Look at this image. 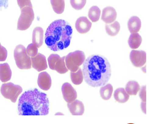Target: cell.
Masks as SVG:
<instances>
[{
    "label": "cell",
    "instance_id": "cell-1",
    "mask_svg": "<svg viewBox=\"0 0 156 124\" xmlns=\"http://www.w3.org/2000/svg\"><path fill=\"white\" fill-rule=\"evenodd\" d=\"M83 73L88 85L93 87L103 86L108 83L112 75L111 65L105 57L94 54L85 60Z\"/></svg>",
    "mask_w": 156,
    "mask_h": 124
},
{
    "label": "cell",
    "instance_id": "cell-2",
    "mask_svg": "<svg viewBox=\"0 0 156 124\" xmlns=\"http://www.w3.org/2000/svg\"><path fill=\"white\" fill-rule=\"evenodd\" d=\"M47 95L37 89L28 90L21 96L18 103L21 115H46L49 110Z\"/></svg>",
    "mask_w": 156,
    "mask_h": 124
},
{
    "label": "cell",
    "instance_id": "cell-3",
    "mask_svg": "<svg viewBox=\"0 0 156 124\" xmlns=\"http://www.w3.org/2000/svg\"><path fill=\"white\" fill-rule=\"evenodd\" d=\"M73 29L69 23L63 19L54 21L47 28L45 42L53 51L63 50L70 44Z\"/></svg>",
    "mask_w": 156,
    "mask_h": 124
},
{
    "label": "cell",
    "instance_id": "cell-4",
    "mask_svg": "<svg viewBox=\"0 0 156 124\" xmlns=\"http://www.w3.org/2000/svg\"><path fill=\"white\" fill-rule=\"evenodd\" d=\"M14 57L16 64L19 69H29L32 68L31 58L28 55L23 45L20 44L16 46L14 51Z\"/></svg>",
    "mask_w": 156,
    "mask_h": 124
},
{
    "label": "cell",
    "instance_id": "cell-5",
    "mask_svg": "<svg viewBox=\"0 0 156 124\" xmlns=\"http://www.w3.org/2000/svg\"><path fill=\"white\" fill-rule=\"evenodd\" d=\"M85 58V53L83 51L77 50L71 52L66 56V66L69 70L71 72H75L83 64Z\"/></svg>",
    "mask_w": 156,
    "mask_h": 124
},
{
    "label": "cell",
    "instance_id": "cell-6",
    "mask_svg": "<svg viewBox=\"0 0 156 124\" xmlns=\"http://www.w3.org/2000/svg\"><path fill=\"white\" fill-rule=\"evenodd\" d=\"M21 15L18 19L17 30L25 31L29 28L34 18L33 8L27 6L21 10Z\"/></svg>",
    "mask_w": 156,
    "mask_h": 124
},
{
    "label": "cell",
    "instance_id": "cell-7",
    "mask_svg": "<svg viewBox=\"0 0 156 124\" xmlns=\"http://www.w3.org/2000/svg\"><path fill=\"white\" fill-rule=\"evenodd\" d=\"M23 91V88L20 86L9 82L4 83L1 87V92L3 97L10 100L12 103L17 101L18 97Z\"/></svg>",
    "mask_w": 156,
    "mask_h": 124
},
{
    "label": "cell",
    "instance_id": "cell-8",
    "mask_svg": "<svg viewBox=\"0 0 156 124\" xmlns=\"http://www.w3.org/2000/svg\"><path fill=\"white\" fill-rule=\"evenodd\" d=\"M65 58V56L61 57L58 54H51L48 58L50 68L52 70L56 71L61 74L67 73L69 69L66 66Z\"/></svg>",
    "mask_w": 156,
    "mask_h": 124
},
{
    "label": "cell",
    "instance_id": "cell-9",
    "mask_svg": "<svg viewBox=\"0 0 156 124\" xmlns=\"http://www.w3.org/2000/svg\"><path fill=\"white\" fill-rule=\"evenodd\" d=\"M130 58L133 65L137 68H140L146 62V53L141 50H132L130 52Z\"/></svg>",
    "mask_w": 156,
    "mask_h": 124
},
{
    "label": "cell",
    "instance_id": "cell-10",
    "mask_svg": "<svg viewBox=\"0 0 156 124\" xmlns=\"http://www.w3.org/2000/svg\"><path fill=\"white\" fill-rule=\"evenodd\" d=\"M62 94L65 101L68 103L72 102L77 98V93L70 83H64L61 88Z\"/></svg>",
    "mask_w": 156,
    "mask_h": 124
},
{
    "label": "cell",
    "instance_id": "cell-11",
    "mask_svg": "<svg viewBox=\"0 0 156 124\" xmlns=\"http://www.w3.org/2000/svg\"><path fill=\"white\" fill-rule=\"evenodd\" d=\"M32 66L37 71L41 72L48 68L46 57L41 53H38L36 56L31 57Z\"/></svg>",
    "mask_w": 156,
    "mask_h": 124
},
{
    "label": "cell",
    "instance_id": "cell-12",
    "mask_svg": "<svg viewBox=\"0 0 156 124\" xmlns=\"http://www.w3.org/2000/svg\"><path fill=\"white\" fill-rule=\"evenodd\" d=\"M92 23L86 17L78 18L76 23V28L77 32L82 34L88 32L92 27Z\"/></svg>",
    "mask_w": 156,
    "mask_h": 124
},
{
    "label": "cell",
    "instance_id": "cell-13",
    "mask_svg": "<svg viewBox=\"0 0 156 124\" xmlns=\"http://www.w3.org/2000/svg\"><path fill=\"white\" fill-rule=\"evenodd\" d=\"M39 87L44 91H48L51 87L52 81L50 75L46 72L39 74L37 80Z\"/></svg>",
    "mask_w": 156,
    "mask_h": 124
},
{
    "label": "cell",
    "instance_id": "cell-14",
    "mask_svg": "<svg viewBox=\"0 0 156 124\" xmlns=\"http://www.w3.org/2000/svg\"><path fill=\"white\" fill-rule=\"evenodd\" d=\"M117 12L112 7H107L102 10L101 19L107 24H110L115 21L117 17Z\"/></svg>",
    "mask_w": 156,
    "mask_h": 124
},
{
    "label": "cell",
    "instance_id": "cell-15",
    "mask_svg": "<svg viewBox=\"0 0 156 124\" xmlns=\"http://www.w3.org/2000/svg\"><path fill=\"white\" fill-rule=\"evenodd\" d=\"M68 108L73 115H82L85 112V107L82 102L78 100H75L72 102L68 103Z\"/></svg>",
    "mask_w": 156,
    "mask_h": 124
},
{
    "label": "cell",
    "instance_id": "cell-16",
    "mask_svg": "<svg viewBox=\"0 0 156 124\" xmlns=\"http://www.w3.org/2000/svg\"><path fill=\"white\" fill-rule=\"evenodd\" d=\"M44 32L42 28L37 27L33 30L32 33V44L38 48L41 47L44 42Z\"/></svg>",
    "mask_w": 156,
    "mask_h": 124
},
{
    "label": "cell",
    "instance_id": "cell-17",
    "mask_svg": "<svg viewBox=\"0 0 156 124\" xmlns=\"http://www.w3.org/2000/svg\"><path fill=\"white\" fill-rule=\"evenodd\" d=\"M12 76V71L9 64H0V80L5 83L10 80Z\"/></svg>",
    "mask_w": 156,
    "mask_h": 124
},
{
    "label": "cell",
    "instance_id": "cell-18",
    "mask_svg": "<svg viewBox=\"0 0 156 124\" xmlns=\"http://www.w3.org/2000/svg\"><path fill=\"white\" fill-rule=\"evenodd\" d=\"M128 29L131 34L137 33L141 27V21L137 16H133L129 19L128 23Z\"/></svg>",
    "mask_w": 156,
    "mask_h": 124
},
{
    "label": "cell",
    "instance_id": "cell-19",
    "mask_svg": "<svg viewBox=\"0 0 156 124\" xmlns=\"http://www.w3.org/2000/svg\"><path fill=\"white\" fill-rule=\"evenodd\" d=\"M114 98L118 102L124 104L129 100L130 96L124 88H120L115 90Z\"/></svg>",
    "mask_w": 156,
    "mask_h": 124
},
{
    "label": "cell",
    "instance_id": "cell-20",
    "mask_svg": "<svg viewBox=\"0 0 156 124\" xmlns=\"http://www.w3.org/2000/svg\"><path fill=\"white\" fill-rule=\"evenodd\" d=\"M142 42V38L137 33L131 34L128 41V43L130 48L133 49L138 48Z\"/></svg>",
    "mask_w": 156,
    "mask_h": 124
},
{
    "label": "cell",
    "instance_id": "cell-21",
    "mask_svg": "<svg viewBox=\"0 0 156 124\" xmlns=\"http://www.w3.org/2000/svg\"><path fill=\"white\" fill-rule=\"evenodd\" d=\"M120 25L118 21H115L112 24L105 25V30L108 35L115 37L118 34L120 30Z\"/></svg>",
    "mask_w": 156,
    "mask_h": 124
},
{
    "label": "cell",
    "instance_id": "cell-22",
    "mask_svg": "<svg viewBox=\"0 0 156 124\" xmlns=\"http://www.w3.org/2000/svg\"><path fill=\"white\" fill-rule=\"evenodd\" d=\"M140 86L137 82L130 81L126 85V91L129 95H136L140 90Z\"/></svg>",
    "mask_w": 156,
    "mask_h": 124
},
{
    "label": "cell",
    "instance_id": "cell-23",
    "mask_svg": "<svg viewBox=\"0 0 156 124\" xmlns=\"http://www.w3.org/2000/svg\"><path fill=\"white\" fill-rule=\"evenodd\" d=\"M113 87L112 84H105L100 89V94L101 98L104 100L107 101L110 99L112 94Z\"/></svg>",
    "mask_w": 156,
    "mask_h": 124
},
{
    "label": "cell",
    "instance_id": "cell-24",
    "mask_svg": "<svg viewBox=\"0 0 156 124\" xmlns=\"http://www.w3.org/2000/svg\"><path fill=\"white\" fill-rule=\"evenodd\" d=\"M54 11L58 14L63 13L65 7L64 0H50Z\"/></svg>",
    "mask_w": 156,
    "mask_h": 124
},
{
    "label": "cell",
    "instance_id": "cell-25",
    "mask_svg": "<svg viewBox=\"0 0 156 124\" xmlns=\"http://www.w3.org/2000/svg\"><path fill=\"white\" fill-rule=\"evenodd\" d=\"M70 78L72 82L75 85H80L82 84L84 79L83 71L79 68L76 72L70 73Z\"/></svg>",
    "mask_w": 156,
    "mask_h": 124
},
{
    "label": "cell",
    "instance_id": "cell-26",
    "mask_svg": "<svg viewBox=\"0 0 156 124\" xmlns=\"http://www.w3.org/2000/svg\"><path fill=\"white\" fill-rule=\"evenodd\" d=\"M101 16V10L97 6H93L90 9L88 17L93 23L98 21Z\"/></svg>",
    "mask_w": 156,
    "mask_h": 124
},
{
    "label": "cell",
    "instance_id": "cell-27",
    "mask_svg": "<svg viewBox=\"0 0 156 124\" xmlns=\"http://www.w3.org/2000/svg\"><path fill=\"white\" fill-rule=\"evenodd\" d=\"M70 4L76 10H82L85 7L86 0H70Z\"/></svg>",
    "mask_w": 156,
    "mask_h": 124
},
{
    "label": "cell",
    "instance_id": "cell-28",
    "mask_svg": "<svg viewBox=\"0 0 156 124\" xmlns=\"http://www.w3.org/2000/svg\"><path fill=\"white\" fill-rule=\"evenodd\" d=\"M27 53L29 56L33 57L36 56L38 53L37 47L33 44L29 45L26 49Z\"/></svg>",
    "mask_w": 156,
    "mask_h": 124
},
{
    "label": "cell",
    "instance_id": "cell-29",
    "mask_svg": "<svg viewBox=\"0 0 156 124\" xmlns=\"http://www.w3.org/2000/svg\"><path fill=\"white\" fill-rule=\"evenodd\" d=\"M17 2L20 10L27 6L33 8L31 0H17Z\"/></svg>",
    "mask_w": 156,
    "mask_h": 124
},
{
    "label": "cell",
    "instance_id": "cell-30",
    "mask_svg": "<svg viewBox=\"0 0 156 124\" xmlns=\"http://www.w3.org/2000/svg\"><path fill=\"white\" fill-rule=\"evenodd\" d=\"M8 56V51L6 48L2 46L0 47V62H3L6 60Z\"/></svg>",
    "mask_w": 156,
    "mask_h": 124
},
{
    "label": "cell",
    "instance_id": "cell-31",
    "mask_svg": "<svg viewBox=\"0 0 156 124\" xmlns=\"http://www.w3.org/2000/svg\"><path fill=\"white\" fill-rule=\"evenodd\" d=\"M140 92L139 94L140 97L143 102H146V86H143L139 90Z\"/></svg>",
    "mask_w": 156,
    "mask_h": 124
},
{
    "label": "cell",
    "instance_id": "cell-32",
    "mask_svg": "<svg viewBox=\"0 0 156 124\" xmlns=\"http://www.w3.org/2000/svg\"><path fill=\"white\" fill-rule=\"evenodd\" d=\"M9 5V0H0V10L6 9Z\"/></svg>",
    "mask_w": 156,
    "mask_h": 124
},
{
    "label": "cell",
    "instance_id": "cell-33",
    "mask_svg": "<svg viewBox=\"0 0 156 124\" xmlns=\"http://www.w3.org/2000/svg\"><path fill=\"white\" fill-rule=\"evenodd\" d=\"M141 108L142 111L144 113L146 114V102H142L141 104Z\"/></svg>",
    "mask_w": 156,
    "mask_h": 124
},
{
    "label": "cell",
    "instance_id": "cell-34",
    "mask_svg": "<svg viewBox=\"0 0 156 124\" xmlns=\"http://www.w3.org/2000/svg\"><path fill=\"white\" fill-rule=\"evenodd\" d=\"M55 115H63V114L61 113H57L55 114Z\"/></svg>",
    "mask_w": 156,
    "mask_h": 124
},
{
    "label": "cell",
    "instance_id": "cell-35",
    "mask_svg": "<svg viewBox=\"0 0 156 124\" xmlns=\"http://www.w3.org/2000/svg\"><path fill=\"white\" fill-rule=\"evenodd\" d=\"M1 46H2V45H1V43H0V47H1Z\"/></svg>",
    "mask_w": 156,
    "mask_h": 124
}]
</instances>
